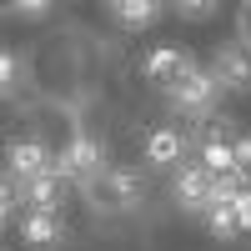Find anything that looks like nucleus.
<instances>
[{
    "label": "nucleus",
    "instance_id": "nucleus-1",
    "mask_svg": "<svg viewBox=\"0 0 251 251\" xmlns=\"http://www.w3.org/2000/svg\"><path fill=\"white\" fill-rule=\"evenodd\" d=\"M86 206L91 211H131V206L141 201V176L136 171H121V166H111V171H100V176H91L86 181Z\"/></svg>",
    "mask_w": 251,
    "mask_h": 251
},
{
    "label": "nucleus",
    "instance_id": "nucleus-2",
    "mask_svg": "<svg viewBox=\"0 0 251 251\" xmlns=\"http://www.w3.org/2000/svg\"><path fill=\"white\" fill-rule=\"evenodd\" d=\"M50 171H55L60 181H80V186H86L91 176L106 171V151H100L96 136H71L66 146H60V156H55Z\"/></svg>",
    "mask_w": 251,
    "mask_h": 251
},
{
    "label": "nucleus",
    "instance_id": "nucleus-3",
    "mask_svg": "<svg viewBox=\"0 0 251 251\" xmlns=\"http://www.w3.org/2000/svg\"><path fill=\"white\" fill-rule=\"evenodd\" d=\"M216 80H211V71H201V66H191L176 86H171V106L181 111V116H191V121H211V111H216Z\"/></svg>",
    "mask_w": 251,
    "mask_h": 251
},
{
    "label": "nucleus",
    "instance_id": "nucleus-4",
    "mask_svg": "<svg viewBox=\"0 0 251 251\" xmlns=\"http://www.w3.org/2000/svg\"><path fill=\"white\" fill-rule=\"evenodd\" d=\"M211 80H216V91H246L251 86V55H246V46H216Z\"/></svg>",
    "mask_w": 251,
    "mask_h": 251
},
{
    "label": "nucleus",
    "instance_id": "nucleus-5",
    "mask_svg": "<svg viewBox=\"0 0 251 251\" xmlns=\"http://www.w3.org/2000/svg\"><path fill=\"white\" fill-rule=\"evenodd\" d=\"M5 161H10V176H15V186H20V181L46 176L50 166H55V156H50V146H46V141H10Z\"/></svg>",
    "mask_w": 251,
    "mask_h": 251
},
{
    "label": "nucleus",
    "instance_id": "nucleus-6",
    "mask_svg": "<svg viewBox=\"0 0 251 251\" xmlns=\"http://www.w3.org/2000/svg\"><path fill=\"white\" fill-rule=\"evenodd\" d=\"M191 66H196V60H191V55H186L181 46H156L151 55H146V60H141V71H146V75H151V80H161V86H166V91H171V86H176V80H181L186 71H191Z\"/></svg>",
    "mask_w": 251,
    "mask_h": 251
},
{
    "label": "nucleus",
    "instance_id": "nucleus-7",
    "mask_svg": "<svg viewBox=\"0 0 251 251\" xmlns=\"http://www.w3.org/2000/svg\"><path fill=\"white\" fill-rule=\"evenodd\" d=\"M20 236H25V246H35V251H55L66 241V226H60L55 211H25L20 216Z\"/></svg>",
    "mask_w": 251,
    "mask_h": 251
},
{
    "label": "nucleus",
    "instance_id": "nucleus-8",
    "mask_svg": "<svg viewBox=\"0 0 251 251\" xmlns=\"http://www.w3.org/2000/svg\"><path fill=\"white\" fill-rule=\"evenodd\" d=\"M171 191H176V206H181V211H206V206H211V176H206L201 166H181Z\"/></svg>",
    "mask_w": 251,
    "mask_h": 251
},
{
    "label": "nucleus",
    "instance_id": "nucleus-9",
    "mask_svg": "<svg viewBox=\"0 0 251 251\" xmlns=\"http://www.w3.org/2000/svg\"><path fill=\"white\" fill-rule=\"evenodd\" d=\"M15 196H25V211H55V206L66 201V181H60L55 171H46L35 181H20Z\"/></svg>",
    "mask_w": 251,
    "mask_h": 251
},
{
    "label": "nucleus",
    "instance_id": "nucleus-10",
    "mask_svg": "<svg viewBox=\"0 0 251 251\" xmlns=\"http://www.w3.org/2000/svg\"><path fill=\"white\" fill-rule=\"evenodd\" d=\"M181 156H186V136H181V131L166 126V131H151V136H146V161H151V166H176Z\"/></svg>",
    "mask_w": 251,
    "mask_h": 251
},
{
    "label": "nucleus",
    "instance_id": "nucleus-11",
    "mask_svg": "<svg viewBox=\"0 0 251 251\" xmlns=\"http://www.w3.org/2000/svg\"><path fill=\"white\" fill-rule=\"evenodd\" d=\"M111 15L121 20V25H156L161 5H156V0H116V5H111Z\"/></svg>",
    "mask_w": 251,
    "mask_h": 251
},
{
    "label": "nucleus",
    "instance_id": "nucleus-12",
    "mask_svg": "<svg viewBox=\"0 0 251 251\" xmlns=\"http://www.w3.org/2000/svg\"><path fill=\"white\" fill-rule=\"evenodd\" d=\"M231 141H206L201 146V171L206 176H231Z\"/></svg>",
    "mask_w": 251,
    "mask_h": 251
},
{
    "label": "nucleus",
    "instance_id": "nucleus-13",
    "mask_svg": "<svg viewBox=\"0 0 251 251\" xmlns=\"http://www.w3.org/2000/svg\"><path fill=\"white\" fill-rule=\"evenodd\" d=\"M206 226H211L216 241H236V221H231V206H206Z\"/></svg>",
    "mask_w": 251,
    "mask_h": 251
},
{
    "label": "nucleus",
    "instance_id": "nucleus-14",
    "mask_svg": "<svg viewBox=\"0 0 251 251\" xmlns=\"http://www.w3.org/2000/svg\"><path fill=\"white\" fill-rule=\"evenodd\" d=\"M231 176L251 191V136H236L231 141Z\"/></svg>",
    "mask_w": 251,
    "mask_h": 251
},
{
    "label": "nucleus",
    "instance_id": "nucleus-15",
    "mask_svg": "<svg viewBox=\"0 0 251 251\" xmlns=\"http://www.w3.org/2000/svg\"><path fill=\"white\" fill-rule=\"evenodd\" d=\"M20 86V55L15 50H0V96H10Z\"/></svg>",
    "mask_w": 251,
    "mask_h": 251
},
{
    "label": "nucleus",
    "instance_id": "nucleus-16",
    "mask_svg": "<svg viewBox=\"0 0 251 251\" xmlns=\"http://www.w3.org/2000/svg\"><path fill=\"white\" fill-rule=\"evenodd\" d=\"M231 221H236V231H251V191H236V201H231Z\"/></svg>",
    "mask_w": 251,
    "mask_h": 251
},
{
    "label": "nucleus",
    "instance_id": "nucleus-17",
    "mask_svg": "<svg viewBox=\"0 0 251 251\" xmlns=\"http://www.w3.org/2000/svg\"><path fill=\"white\" fill-rule=\"evenodd\" d=\"M186 20H206V15H216V5H211V0H186V5H176Z\"/></svg>",
    "mask_w": 251,
    "mask_h": 251
},
{
    "label": "nucleus",
    "instance_id": "nucleus-18",
    "mask_svg": "<svg viewBox=\"0 0 251 251\" xmlns=\"http://www.w3.org/2000/svg\"><path fill=\"white\" fill-rule=\"evenodd\" d=\"M10 206H15V181L0 176V211H10Z\"/></svg>",
    "mask_w": 251,
    "mask_h": 251
},
{
    "label": "nucleus",
    "instance_id": "nucleus-19",
    "mask_svg": "<svg viewBox=\"0 0 251 251\" xmlns=\"http://www.w3.org/2000/svg\"><path fill=\"white\" fill-rule=\"evenodd\" d=\"M0 226H5V211H0Z\"/></svg>",
    "mask_w": 251,
    "mask_h": 251
}]
</instances>
